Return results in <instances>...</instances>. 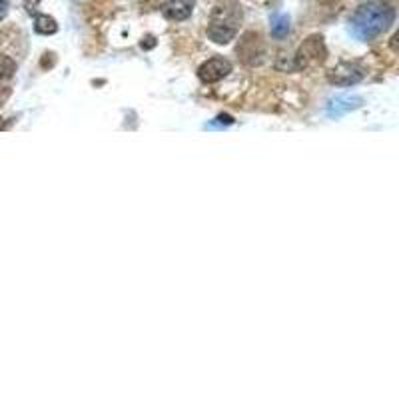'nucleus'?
Returning <instances> with one entry per match:
<instances>
[{
    "label": "nucleus",
    "instance_id": "obj_14",
    "mask_svg": "<svg viewBox=\"0 0 399 399\" xmlns=\"http://www.w3.org/2000/svg\"><path fill=\"white\" fill-rule=\"evenodd\" d=\"M146 40H148V42H144V40H142V48H144V46H146V48H152L154 44H156V42H154L152 37H148V39H146Z\"/></svg>",
    "mask_w": 399,
    "mask_h": 399
},
{
    "label": "nucleus",
    "instance_id": "obj_12",
    "mask_svg": "<svg viewBox=\"0 0 399 399\" xmlns=\"http://www.w3.org/2000/svg\"><path fill=\"white\" fill-rule=\"evenodd\" d=\"M40 2H42V0H24V8L32 14V12H37Z\"/></svg>",
    "mask_w": 399,
    "mask_h": 399
},
{
    "label": "nucleus",
    "instance_id": "obj_5",
    "mask_svg": "<svg viewBox=\"0 0 399 399\" xmlns=\"http://www.w3.org/2000/svg\"><path fill=\"white\" fill-rule=\"evenodd\" d=\"M232 72V64L224 58H212L208 62H204L198 70V76L206 84H214L222 78H226Z\"/></svg>",
    "mask_w": 399,
    "mask_h": 399
},
{
    "label": "nucleus",
    "instance_id": "obj_2",
    "mask_svg": "<svg viewBox=\"0 0 399 399\" xmlns=\"http://www.w3.org/2000/svg\"><path fill=\"white\" fill-rule=\"evenodd\" d=\"M242 17L244 12L238 0H218L209 17L208 37L216 44H228L236 39Z\"/></svg>",
    "mask_w": 399,
    "mask_h": 399
},
{
    "label": "nucleus",
    "instance_id": "obj_7",
    "mask_svg": "<svg viewBox=\"0 0 399 399\" xmlns=\"http://www.w3.org/2000/svg\"><path fill=\"white\" fill-rule=\"evenodd\" d=\"M361 104H363V98H360V96H336V98L329 100L327 112H329V116H338L343 114V112H349V110H356V108H360Z\"/></svg>",
    "mask_w": 399,
    "mask_h": 399
},
{
    "label": "nucleus",
    "instance_id": "obj_10",
    "mask_svg": "<svg viewBox=\"0 0 399 399\" xmlns=\"http://www.w3.org/2000/svg\"><path fill=\"white\" fill-rule=\"evenodd\" d=\"M14 72H17V64H14V60L8 57H4V54H0V80H8V78L14 76Z\"/></svg>",
    "mask_w": 399,
    "mask_h": 399
},
{
    "label": "nucleus",
    "instance_id": "obj_4",
    "mask_svg": "<svg viewBox=\"0 0 399 399\" xmlns=\"http://www.w3.org/2000/svg\"><path fill=\"white\" fill-rule=\"evenodd\" d=\"M361 78H363V70L351 62H342L327 72V80L336 86H351V84H358Z\"/></svg>",
    "mask_w": 399,
    "mask_h": 399
},
{
    "label": "nucleus",
    "instance_id": "obj_6",
    "mask_svg": "<svg viewBox=\"0 0 399 399\" xmlns=\"http://www.w3.org/2000/svg\"><path fill=\"white\" fill-rule=\"evenodd\" d=\"M194 4H196V0H166L162 6V12L172 22H182V20L192 17Z\"/></svg>",
    "mask_w": 399,
    "mask_h": 399
},
{
    "label": "nucleus",
    "instance_id": "obj_3",
    "mask_svg": "<svg viewBox=\"0 0 399 399\" xmlns=\"http://www.w3.org/2000/svg\"><path fill=\"white\" fill-rule=\"evenodd\" d=\"M327 57V48L323 44L322 37H309L304 40V44L298 48L296 54V64L298 68H311V66H320Z\"/></svg>",
    "mask_w": 399,
    "mask_h": 399
},
{
    "label": "nucleus",
    "instance_id": "obj_13",
    "mask_svg": "<svg viewBox=\"0 0 399 399\" xmlns=\"http://www.w3.org/2000/svg\"><path fill=\"white\" fill-rule=\"evenodd\" d=\"M8 8H10V2H8V0H0V20L6 19Z\"/></svg>",
    "mask_w": 399,
    "mask_h": 399
},
{
    "label": "nucleus",
    "instance_id": "obj_1",
    "mask_svg": "<svg viewBox=\"0 0 399 399\" xmlns=\"http://www.w3.org/2000/svg\"><path fill=\"white\" fill-rule=\"evenodd\" d=\"M396 20V10L385 2H367L358 6L349 19V30L356 39L374 40L383 34Z\"/></svg>",
    "mask_w": 399,
    "mask_h": 399
},
{
    "label": "nucleus",
    "instance_id": "obj_15",
    "mask_svg": "<svg viewBox=\"0 0 399 399\" xmlns=\"http://www.w3.org/2000/svg\"><path fill=\"white\" fill-rule=\"evenodd\" d=\"M4 98H6V92H2V90H0V104H2V100H4Z\"/></svg>",
    "mask_w": 399,
    "mask_h": 399
},
{
    "label": "nucleus",
    "instance_id": "obj_8",
    "mask_svg": "<svg viewBox=\"0 0 399 399\" xmlns=\"http://www.w3.org/2000/svg\"><path fill=\"white\" fill-rule=\"evenodd\" d=\"M269 30H272V37L274 39H284L289 32V19L282 14V12H276L272 14L269 19Z\"/></svg>",
    "mask_w": 399,
    "mask_h": 399
},
{
    "label": "nucleus",
    "instance_id": "obj_11",
    "mask_svg": "<svg viewBox=\"0 0 399 399\" xmlns=\"http://www.w3.org/2000/svg\"><path fill=\"white\" fill-rule=\"evenodd\" d=\"M229 124H234V118L229 114H220L212 126H229Z\"/></svg>",
    "mask_w": 399,
    "mask_h": 399
},
{
    "label": "nucleus",
    "instance_id": "obj_9",
    "mask_svg": "<svg viewBox=\"0 0 399 399\" xmlns=\"http://www.w3.org/2000/svg\"><path fill=\"white\" fill-rule=\"evenodd\" d=\"M34 30H37L39 34H54L58 30L57 20L52 19V17H48V14H37V19H34Z\"/></svg>",
    "mask_w": 399,
    "mask_h": 399
}]
</instances>
